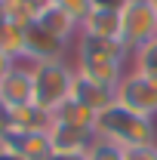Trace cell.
<instances>
[{"mask_svg": "<svg viewBox=\"0 0 157 160\" xmlns=\"http://www.w3.org/2000/svg\"><path fill=\"white\" fill-rule=\"evenodd\" d=\"M126 59H129V52L117 40L80 34L74 43V71L102 86H111V89H117L120 77L126 74Z\"/></svg>", "mask_w": 157, "mask_h": 160, "instance_id": "cell-1", "label": "cell"}, {"mask_svg": "<svg viewBox=\"0 0 157 160\" xmlns=\"http://www.w3.org/2000/svg\"><path fill=\"white\" fill-rule=\"evenodd\" d=\"M96 139H105L117 148H139V145H154L157 142V120L145 117L133 108L114 102L96 117Z\"/></svg>", "mask_w": 157, "mask_h": 160, "instance_id": "cell-2", "label": "cell"}, {"mask_svg": "<svg viewBox=\"0 0 157 160\" xmlns=\"http://www.w3.org/2000/svg\"><path fill=\"white\" fill-rule=\"evenodd\" d=\"M34 68V105L56 114L65 102L71 99V89H74V62L68 59H56V62H40L31 65Z\"/></svg>", "mask_w": 157, "mask_h": 160, "instance_id": "cell-3", "label": "cell"}, {"mask_svg": "<svg viewBox=\"0 0 157 160\" xmlns=\"http://www.w3.org/2000/svg\"><path fill=\"white\" fill-rule=\"evenodd\" d=\"M157 37V3L151 0H129L120 9V46L136 52L148 40Z\"/></svg>", "mask_w": 157, "mask_h": 160, "instance_id": "cell-4", "label": "cell"}, {"mask_svg": "<svg viewBox=\"0 0 157 160\" xmlns=\"http://www.w3.org/2000/svg\"><path fill=\"white\" fill-rule=\"evenodd\" d=\"M114 96H117L120 105H126V108H133L139 114L157 120V80H151V77H145V74H139V71H129V68H126V74L120 77Z\"/></svg>", "mask_w": 157, "mask_h": 160, "instance_id": "cell-5", "label": "cell"}, {"mask_svg": "<svg viewBox=\"0 0 157 160\" xmlns=\"http://www.w3.org/2000/svg\"><path fill=\"white\" fill-rule=\"evenodd\" d=\"M0 102L6 111L34 105V68L28 62H13L0 77Z\"/></svg>", "mask_w": 157, "mask_h": 160, "instance_id": "cell-6", "label": "cell"}, {"mask_svg": "<svg viewBox=\"0 0 157 160\" xmlns=\"http://www.w3.org/2000/svg\"><path fill=\"white\" fill-rule=\"evenodd\" d=\"M65 52H68V43H62L53 34H46L40 25H31L28 28V34H25V62L28 65L65 59Z\"/></svg>", "mask_w": 157, "mask_h": 160, "instance_id": "cell-7", "label": "cell"}, {"mask_svg": "<svg viewBox=\"0 0 157 160\" xmlns=\"http://www.w3.org/2000/svg\"><path fill=\"white\" fill-rule=\"evenodd\" d=\"M34 25H40L46 34H53L56 40H62V43H71L74 37H80V22L71 16V12H65L59 3H43L37 9V22Z\"/></svg>", "mask_w": 157, "mask_h": 160, "instance_id": "cell-8", "label": "cell"}, {"mask_svg": "<svg viewBox=\"0 0 157 160\" xmlns=\"http://www.w3.org/2000/svg\"><path fill=\"white\" fill-rule=\"evenodd\" d=\"M71 99L80 102V105H86L89 111L102 114L105 108H111V105L117 102V96H114L111 86H102V83H96V80L77 74V77H74V89H71Z\"/></svg>", "mask_w": 157, "mask_h": 160, "instance_id": "cell-9", "label": "cell"}, {"mask_svg": "<svg viewBox=\"0 0 157 160\" xmlns=\"http://www.w3.org/2000/svg\"><path fill=\"white\" fill-rule=\"evenodd\" d=\"M49 142H53V154H86V148L93 145V132H83V129H74V126H65L59 120H53L49 126Z\"/></svg>", "mask_w": 157, "mask_h": 160, "instance_id": "cell-10", "label": "cell"}, {"mask_svg": "<svg viewBox=\"0 0 157 160\" xmlns=\"http://www.w3.org/2000/svg\"><path fill=\"white\" fill-rule=\"evenodd\" d=\"M80 34H89V37H102V40H117L120 43V12L111 9H96L80 22Z\"/></svg>", "mask_w": 157, "mask_h": 160, "instance_id": "cell-11", "label": "cell"}, {"mask_svg": "<svg viewBox=\"0 0 157 160\" xmlns=\"http://www.w3.org/2000/svg\"><path fill=\"white\" fill-rule=\"evenodd\" d=\"M22 154V160H49L53 157V142L46 132H16L6 142Z\"/></svg>", "mask_w": 157, "mask_h": 160, "instance_id": "cell-12", "label": "cell"}, {"mask_svg": "<svg viewBox=\"0 0 157 160\" xmlns=\"http://www.w3.org/2000/svg\"><path fill=\"white\" fill-rule=\"evenodd\" d=\"M9 117H13L16 132H49V126H53V114L37 108V105L16 108V111H9Z\"/></svg>", "mask_w": 157, "mask_h": 160, "instance_id": "cell-13", "label": "cell"}, {"mask_svg": "<svg viewBox=\"0 0 157 160\" xmlns=\"http://www.w3.org/2000/svg\"><path fill=\"white\" fill-rule=\"evenodd\" d=\"M96 117H99L96 111H89L86 105H80V102H74V99H68L59 111L53 114V120H59L65 126H74V129H83V132H93V136H96Z\"/></svg>", "mask_w": 157, "mask_h": 160, "instance_id": "cell-14", "label": "cell"}, {"mask_svg": "<svg viewBox=\"0 0 157 160\" xmlns=\"http://www.w3.org/2000/svg\"><path fill=\"white\" fill-rule=\"evenodd\" d=\"M25 34L28 28H19L13 22H0V56L9 62H25Z\"/></svg>", "mask_w": 157, "mask_h": 160, "instance_id": "cell-15", "label": "cell"}, {"mask_svg": "<svg viewBox=\"0 0 157 160\" xmlns=\"http://www.w3.org/2000/svg\"><path fill=\"white\" fill-rule=\"evenodd\" d=\"M0 6H3V19L13 22V25H19V28H31L34 22H37V3L34 0H0Z\"/></svg>", "mask_w": 157, "mask_h": 160, "instance_id": "cell-16", "label": "cell"}, {"mask_svg": "<svg viewBox=\"0 0 157 160\" xmlns=\"http://www.w3.org/2000/svg\"><path fill=\"white\" fill-rule=\"evenodd\" d=\"M129 71H139V74H145V77L157 80V37L148 40L145 46H139L136 52H129Z\"/></svg>", "mask_w": 157, "mask_h": 160, "instance_id": "cell-17", "label": "cell"}, {"mask_svg": "<svg viewBox=\"0 0 157 160\" xmlns=\"http://www.w3.org/2000/svg\"><path fill=\"white\" fill-rule=\"evenodd\" d=\"M86 160H123V148L105 139H93V145L86 148Z\"/></svg>", "mask_w": 157, "mask_h": 160, "instance_id": "cell-18", "label": "cell"}, {"mask_svg": "<svg viewBox=\"0 0 157 160\" xmlns=\"http://www.w3.org/2000/svg\"><path fill=\"white\" fill-rule=\"evenodd\" d=\"M53 3H59L65 12H71L77 22H83L89 12H93V0H53Z\"/></svg>", "mask_w": 157, "mask_h": 160, "instance_id": "cell-19", "label": "cell"}, {"mask_svg": "<svg viewBox=\"0 0 157 160\" xmlns=\"http://www.w3.org/2000/svg\"><path fill=\"white\" fill-rule=\"evenodd\" d=\"M123 160H157V142L154 145H139V148H126Z\"/></svg>", "mask_w": 157, "mask_h": 160, "instance_id": "cell-20", "label": "cell"}, {"mask_svg": "<svg viewBox=\"0 0 157 160\" xmlns=\"http://www.w3.org/2000/svg\"><path fill=\"white\" fill-rule=\"evenodd\" d=\"M126 3H129V0H93L96 9H111V12H120Z\"/></svg>", "mask_w": 157, "mask_h": 160, "instance_id": "cell-21", "label": "cell"}, {"mask_svg": "<svg viewBox=\"0 0 157 160\" xmlns=\"http://www.w3.org/2000/svg\"><path fill=\"white\" fill-rule=\"evenodd\" d=\"M0 160H22V154L13 145H0Z\"/></svg>", "mask_w": 157, "mask_h": 160, "instance_id": "cell-22", "label": "cell"}, {"mask_svg": "<svg viewBox=\"0 0 157 160\" xmlns=\"http://www.w3.org/2000/svg\"><path fill=\"white\" fill-rule=\"evenodd\" d=\"M9 65H13V62H9V59H3V56H0V77H3V74L9 71Z\"/></svg>", "mask_w": 157, "mask_h": 160, "instance_id": "cell-23", "label": "cell"}, {"mask_svg": "<svg viewBox=\"0 0 157 160\" xmlns=\"http://www.w3.org/2000/svg\"><path fill=\"white\" fill-rule=\"evenodd\" d=\"M0 22H3V6H0Z\"/></svg>", "mask_w": 157, "mask_h": 160, "instance_id": "cell-24", "label": "cell"}, {"mask_svg": "<svg viewBox=\"0 0 157 160\" xmlns=\"http://www.w3.org/2000/svg\"><path fill=\"white\" fill-rule=\"evenodd\" d=\"M0 111H3V102H0Z\"/></svg>", "mask_w": 157, "mask_h": 160, "instance_id": "cell-25", "label": "cell"}]
</instances>
